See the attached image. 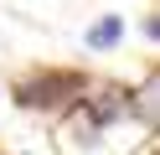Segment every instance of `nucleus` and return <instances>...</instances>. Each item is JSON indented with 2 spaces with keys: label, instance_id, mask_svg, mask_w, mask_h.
Listing matches in <instances>:
<instances>
[{
  "label": "nucleus",
  "instance_id": "obj_1",
  "mask_svg": "<svg viewBox=\"0 0 160 155\" xmlns=\"http://www.w3.org/2000/svg\"><path fill=\"white\" fill-rule=\"evenodd\" d=\"M88 72L78 67H26L21 78L11 83V98L21 103L26 114H47V119H62L67 109L83 103Z\"/></svg>",
  "mask_w": 160,
  "mask_h": 155
},
{
  "label": "nucleus",
  "instance_id": "obj_2",
  "mask_svg": "<svg viewBox=\"0 0 160 155\" xmlns=\"http://www.w3.org/2000/svg\"><path fill=\"white\" fill-rule=\"evenodd\" d=\"M83 114L98 124V129H108V124H119V119L134 114V88H124V83H114V78H88Z\"/></svg>",
  "mask_w": 160,
  "mask_h": 155
},
{
  "label": "nucleus",
  "instance_id": "obj_3",
  "mask_svg": "<svg viewBox=\"0 0 160 155\" xmlns=\"http://www.w3.org/2000/svg\"><path fill=\"white\" fill-rule=\"evenodd\" d=\"M83 47H88V52H114V47H124V16H98L93 26L83 31Z\"/></svg>",
  "mask_w": 160,
  "mask_h": 155
},
{
  "label": "nucleus",
  "instance_id": "obj_4",
  "mask_svg": "<svg viewBox=\"0 0 160 155\" xmlns=\"http://www.w3.org/2000/svg\"><path fill=\"white\" fill-rule=\"evenodd\" d=\"M134 119H145V124L160 129V62L150 67V78L134 88Z\"/></svg>",
  "mask_w": 160,
  "mask_h": 155
},
{
  "label": "nucleus",
  "instance_id": "obj_5",
  "mask_svg": "<svg viewBox=\"0 0 160 155\" xmlns=\"http://www.w3.org/2000/svg\"><path fill=\"white\" fill-rule=\"evenodd\" d=\"M145 36L160 47V10H155V16H145Z\"/></svg>",
  "mask_w": 160,
  "mask_h": 155
}]
</instances>
